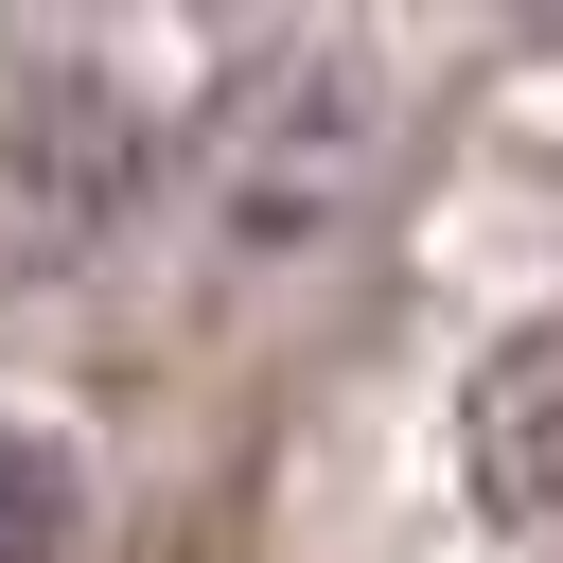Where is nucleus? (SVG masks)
<instances>
[{"instance_id":"f257e3e1","label":"nucleus","mask_w":563,"mask_h":563,"mask_svg":"<svg viewBox=\"0 0 563 563\" xmlns=\"http://www.w3.org/2000/svg\"><path fill=\"white\" fill-rule=\"evenodd\" d=\"M387 194V70L369 35H264L194 106V229L229 264H317Z\"/></svg>"},{"instance_id":"f03ea898","label":"nucleus","mask_w":563,"mask_h":563,"mask_svg":"<svg viewBox=\"0 0 563 563\" xmlns=\"http://www.w3.org/2000/svg\"><path fill=\"white\" fill-rule=\"evenodd\" d=\"M141 194H158V123L106 70H70V53L0 70V282H70Z\"/></svg>"},{"instance_id":"7ed1b4c3","label":"nucleus","mask_w":563,"mask_h":563,"mask_svg":"<svg viewBox=\"0 0 563 563\" xmlns=\"http://www.w3.org/2000/svg\"><path fill=\"white\" fill-rule=\"evenodd\" d=\"M475 493H493L528 545H563V334H528V352L475 387Z\"/></svg>"},{"instance_id":"20e7f679","label":"nucleus","mask_w":563,"mask_h":563,"mask_svg":"<svg viewBox=\"0 0 563 563\" xmlns=\"http://www.w3.org/2000/svg\"><path fill=\"white\" fill-rule=\"evenodd\" d=\"M70 528H88V457L0 405V563H70Z\"/></svg>"}]
</instances>
